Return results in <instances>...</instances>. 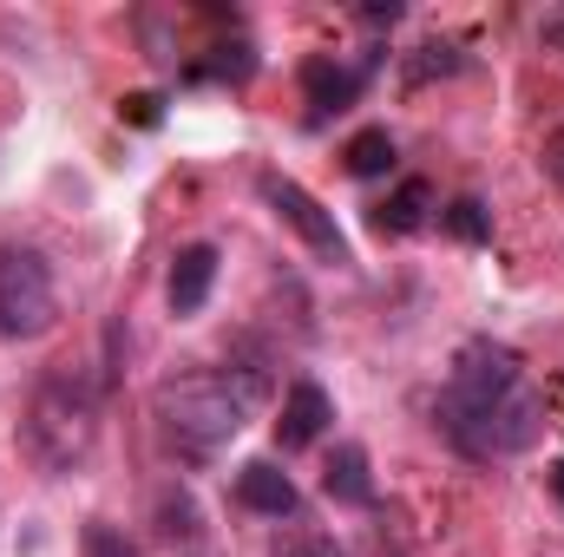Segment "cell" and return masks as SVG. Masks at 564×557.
Instances as JSON below:
<instances>
[{"instance_id":"9a60e30c","label":"cell","mask_w":564,"mask_h":557,"mask_svg":"<svg viewBox=\"0 0 564 557\" xmlns=\"http://www.w3.org/2000/svg\"><path fill=\"white\" fill-rule=\"evenodd\" d=\"M119 119H132V125H158V119H164V99H158V92H132V99L119 106Z\"/></svg>"},{"instance_id":"ffe728a7","label":"cell","mask_w":564,"mask_h":557,"mask_svg":"<svg viewBox=\"0 0 564 557\" xmlns=\"http://www.w3.org/2000/svg\"><path fill=\"white\" fill-rule=\"evenodd\" d=\"M361 20H401V0H375V7H361Z\"/></svg>"},{"instance_id":"7a4b0ae2","label":"cell","mask_w":564,"mask_h":557,"mask_svg":"<svg viewBox=\"0 0 564 557\" xmlns=\"http://www.w3.org/2000/svg\"><path fill=\"white\" fill-rule=\"evenodd\" d=\"M26 439L40 452L46 472H73L93 439H99V401L79 374H53L40 394H33V414H26Z\"/></svg>"},{"instance_id":"9c48e42d","label":"cell","mask_w":564,"mask_h":557,"mask_svg":"<svg viewBox=\"0 0 564 557\" xmlns=\"http://www.w3.org/2000/svg\"><path fill=\"white\" fill-rule=\"evenodd\" d=\"M302 92H308L315 112H348L355 92H361V73L355 66H335V59H308L302 66Z\"/></svg>"},{"instance_id":"3957f363","label":"cell","mask_w":564,"mask_h":557,"mask_svg":"<svg viewBox=\"0 0 564 557\" xmlns=\"http://www.w3.org/2000/svg\"><path fill=\"white\" fill-rule=\"evenodd\" d=\"M512 394H519V348H506V341H466L459 361H453V381L440 394V426L453 439H466L479 419L492 414L499 401H512Z\"/></svg>"},{"instance_id":"5bb4252c","label":"cell","mask_w":564,"mask_h":557,"mask_svg":"<svg viewBox=\"0 0 564 557\" xmlns=\"http://www.w3.org/2000/svg\"><path fill=\"white\" fill-rule=\"evenodd\" d=\"M446 73H459V53H453V46H421V53L408 59V86H426V79H446Z\"/></svg>"},{"instance_id":"2e32d148","label":"cell","mask_w":564,"mask_h":557,"mask_svg":"<svg viewBox=\"0 0 564 557\" xmlns=\"http://www.w3.org/2000/svg\"><path fill=\"white\" fill-rule=\"evenodd\" d=\"M282 557H348V551H335L328 538H282Z\"/></svg>"},{"instance_id":"8fae6325","label":"cell","mask_w":564,"mask_h":557,"mask_svg":"<svg viewBox=\"0 0 564 557\" xmlns=\"http://www.w3.org/2000/svg\"><path fill=\"white\" fill-rule=\"evenodd\" d=\"M426 210H433V184H426V177H408V184L375 210V230H381V237H414L426 223Z\"/></svg>"},{"instance_id":"277c9868","label":"cell","mask_w":564,"mask_h":557,"mask_svg":"<svg viewBox=\"0 0 564 557\" xmlns=\"http://www.w3.org/2000/svg\"><path fill=\"white\" fill-rule=\"evenodd\" d=\"M53 315H59V295H53L46 256L7 243L0 250V335L7 341H33V335L53 328Z\"/></svg>"},{"instance_id":"30bf717a","label":"cell","mask_w":564,"mask_h":557,"mask_svg":"<svg viewBox=\"0 0 564 557\" xmlns=\"http://www.w3.org/2000/svg\"><path fill=\"white\" fill-rule=\"evenodd\" d=\"M322 492H328L335 505H368V499H375V479H368V452H361L355 439L328 452V472H322Z\"/></svg>"},{"instance_id":"5b68a950","label":"cell","mask_w":564,"mask_h":557,"mask_svg":"<svg viewBox=\"0 0 564 557\" xmlns=\"http://www.w3.org/2000/svg\"><path fill=\"white\" fill-rule=\"evenodd\" d=\"M257 190L270 197V210H276L282 223H289V230H295V237H302V243H308L322 263H348V237L335 230V217H328V210H322V204H315V197H308L295 177L263 171V177H257Z\"/></svg>"},{"instance_id":"8992f818","label":"cell","mask_w":564,"mask_h":557,"mask_svg":"<svg viewBox=\"0 0 564 557\" xmlns=\"http://www.w3.org/2000/svg\"><path fill=\"white\" fill-rule=\"evenodd\" d=\"M328 419H335V407H328V394H322L315 381H295V387L282 394V414H276V446H282V452H302V446H315Z\"/></svg>"},{"instance_id":"6da1fadb","label":"cell","mask_w":564,"mask_h":557,"mask_svg":"<svg viewBox=\"0 0 564 557\" xmlns=\"http://www.w3.org/2000/svg\"><path fill=\"white\" fill-rule=\"evenodd\" d=\"M257 394H263L257 368H197V374H177V381L158 387V419H164L171 446L217 452L224 439H237V426L250 419Z\"/></svg>"},{"instance_id":"ac0fdd59","label":"cell","mask_w":564,"mask_h":557,"mask_svg":"<svg viewBox=\"0 0 564 557\" xmlns=\"http://www.w3.org/2000/svg\"><path fill=\"white\" fill-rule=\"evenodd\" d=\"M545 177H552V184L564 190V132H558L552 144H545Z\"/></svg>"},{"instance_id":"44dd1931","label":"cell","mask_w":564,"mask_h":557,"mask_svg":"<svg viewBox=\"0 0 564 557\" xmlns=\"http://www.w3.org/2000/svg\"><path fill=\"white\" fill-rule=\"evenodd\" d=\"M552 492H558V505H564V459L552 466Z\"/></svg>"},{"instance_id":"52a82bcc","label":"cell","mask_w":564,"mask_h":557,"mask_svg":"<svg viewBox=\"0 0 564 557\" xmlns=\"http://www.w3.org/2000/svg\"><path fill=\"white\" fill-rule=\"evenodd\" d=\"M237 499H243L250 512H263V518H289V512H295V479L282 472L276 459H250V466L237 472Z\"/></svg>"},{"instance_id":"d6986e66","label":"cell","mask_w":564,"mask_h":557,"mask_svg":"<svg viewBox=\"0 0 564 557\" xmlns=\"http://www.w3.org/2000/svg\"><path fill=\"white\" fill-rule=\"evenodd\" d=\"M539 40H545V46H552V53H564V13H552V20H545V26H539Z\"/></svg>"},{"instance_id":"ba28073f","label":"cell","mask_w":564,"mask_h":557,"mask_svg":"<svg viewBox=\"0 0 564 557\" xmlns=\"http://www.w3.org/2000/svg\"><path fill=\"white\" fill-rule=\"evenodd\" d=\"M210 282H217V250L210 243L177 250V263H171V308L177 315H197L210 302Z\"/></svg>"},{"instance_id":"7c38bea8","label":"cell","mask_w":564,"mask_h":557,"mask_svg":"<svg viewBox=\"0 0 564 557\" xmlns=\"http://www.w3.org/2000/svg\"><path fill=\"white\" fill-rule=\"evenodd\" d=\"M341 157H348V171H355V177H381V171L394 164V139H388V132H355Z\"/></svg>"},{"instance_id":"4fadbf2b","label":"cell","mask_w":564,"mask_h":557,"mask_svg":"<svg viewBox=\"0 0 564 557\" xmlns=\"http://www.w3.org/2000/svg\"><path fill=\"white\" fill-rule=\"evenodd\" d=\"M440 223H446V237H453V243H486V204H479V197L446 204V210H440Z\"/></svg>"},{"instance_id":"e0dca14e","label":"cell","mask_w":564,"mask_h":557,"mask_svg":"<svg viewBox=\"0 0 564 557\" xmlns=\"http://www.w3.org/2000/svg\"><path fill=\"white\" fill-rule=\"evenodd\" d=\"M86 551H93V557H132V545H119L106 525H93V532H86Z\"/></svg>"}]
</instances>
